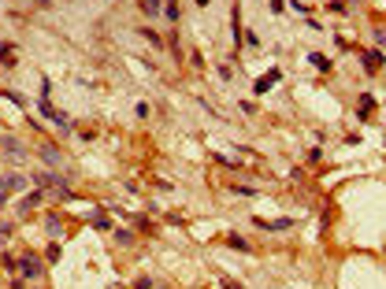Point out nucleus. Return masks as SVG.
I'll use <instances>...</instances> for the list:
<instances>
[{"label":"nucleus","mask_w":386,"mask_h":289,"mask_svg":"<svg viewBox=\"0 0 386 289\" xmlns=\"http://www.w3.org/2000/svg\"><path fill=\"white\" fill-rule=\"evenodd\" d=\"M41 115L49 119V122H56V126H59V130H64V134L71 130V122H67V115H64V111H56V108L49 104V96H41Z\"/></svg>","instance_id":"nucleus-1"},{"label":"nucleus","mask_w":386,"mask_h":289,"mask_svg":"<svg viewBox=\"0 0 386 289\" xmlns=\"http://www.w3.org/2000/svg\"><path fill=\"white\" fill-rule=\"evenodd\" d=\"M34 185H37V189H56V193H59V189H67V182L59 178V174H52V171L34 174Z\"/></svg>","instance_id":"nucleus-2"},{"label":"nucleus","mask_w":386,"mask_h":289,"mask_svg":"<svg viewBox=\"0 0 386 289\" xmlns=\"http://www.w3.org/2000/svg\"><path fill=\"white\" fill-rule=\"evenodd\" d=\"M382 63H386L382 48H364V52H360V67H364V71H379Z\"/></svg>","instance_id":"nucleus-3"},{"label":"nucleus","mask_w":386,"mask_h":289,"mask_svg":"<svg viewBox=\"0 0 386 289\" xmlns=\"http://www.w3.org/2000/svg\"><path fill=\"white\" fill-rule=\"evenodd\" d=\"M19 275H23V278H41L45 267H41L37 256H23V260H19Z\"/></svg>","instance_id":"nucleus-4"},{"label":"nucleus","mask_w":386,"mask_h":289,"mask_svg":"<svg viewBox=\"0 0 386 289\" xmlns=\"http://www.w3.org/2000/svg\"><path fill=\"white\" fill-rule=\"evenodd\" d=\"M279 78H282V71H279V67H271V71H268L264 78H256V82H253V93H256V96H264V93H271V86L279 82Z\"/></svg>","instance_id":"nucleus-5"},{"label":"nucleus","mask_w":386,"mask_h":289,"mask_svg":"<svg viewBox=\"0 0 386 289\" xmlns=\"http://www.w3.org/2000/svg\"><path fill=\"white\" fill-rule=\"evenodd\" d=\"M45 200V189H34V193H30V197H23L19 204H15V215H30V212H34V208Z\"/></svg>","instance_id":"nucleus-6"},{"label":"nucleus","mask_w":386,"mask_h":289,"mask_svg":"<svg viewBox=\"0 0 386 289\" xmlns=\"http://www.w3.org/2000/svg\"><path fill=\"white\" fill-rule=\"evenodd\" d=\"M45 234L49 237H64V219L56 212H45Z\"/></svg>","instance_id":"nucleus-7"},{"label":"nucleus","mask_w":386,"mask_h":289,"mask_svg":"<svg viewBox=\"0 0 386 289\" xmlns=\"http://www.w3.org/2000/svg\"><path fill=\"white\" fill-rule=\"evenodd\" d=\"M0 144H4V152H8V159H26V149H23V144H19V137H4V141H0Z\"/></svg>","instance_id":"nucleus-8"},{"label":"nucleus","mask_w":386,"mask_h":289,"mask_svg":"<svg viewBox=\"0 0 386 289\" xmlns=\"http://www.w3.org/2000/svg\"><path fill=\"white\" fill-rule=\"evenodd\" d=\"M253 226H260V230H290L293 219H253Z\"/></svg>","instance_id":"nucleus-9"},{"label":"nucleus","mask_w":386,"mask_h":289,"mask_svg":"<svg viewBox=\"0 0 386 289\" xmlns=\"http://www.w3.org/2000/svg\"><path fill=\"white\" fill-rule=\"evenodd\" d=\"M230 34H234V45L245 41V30H241V8L234 4V11H230Z\"/></svg>","instance_id":"nucleus-10"},{"label":"nucleus","mask_w":386,"mask_h":289,"mask_svg":"<svg viewBox=\"0 0 386 289\" xmlns=\"http://www.w3.org/2000/svg\"><path fill=\"white\" fill-rule=\"evenodd\" d=\"M0 63H4V67H15V63H19V52H15V45H0Z\"/></svg>","instance_id":"nucleus-11"},{"label":"nucleus","mask_w":386,"mask_h":289,"mask_svg":"<svg viewBox=\"0 0 386 289\" xmlns=\"http://www.w3.org/2000/svg\"><path fill=\"white\" fill-rule=\"evenodd\" d=\"M37 156H41V159H45V163H52V167H56V163H59V159H64V156H59V152H56V149H52V144H49V141H45V144H41V149H37Z\"/></svg>","instance_id":"nucleus-12"},{"label":"nucleus","mask_w":386,"mask_h":289,"mask_svg":"<svg viewBox=\"0 0 386 289\" xmlns=\"http://www.w3.org/2000/svg\"><path fill=\"white\" fill-rule=\"evenodd\" d=\"M304 59H308V63H312V67H316V71H323V74H327V71H331V59H327V56H323V52H308Z\"/></svg>","instance_id":"nucleus-13"},{"label":"nucleus","mask_w":386,"mask_h":289,"mask_svg":"<svg viewBox=\"0 0 386 289\" xmlns=\"http://www.w3.org/2000/svg\"><path fill=\"white\" fill-rule=\"evenodd\" d=\"M227 245H230V249H238V252H253V245H249V241H245L241 234H227Z\"/></svg>","instance_id":"nucleus-14"},{"label":"nucleus","mask_w":386,"mask_h":289,"mask_svg":"<svg viewBox=\"0 0 386 289\" xmlns=\"http://www.w3.org/2000/svg\"><path fill=\"white\" fill-rule=\"evenodd\" d=\"M4 182H8V189H11V193H19V189H26V185H30V178H23V174H4Z\"/></svg>","instance_id":"nucleus-15"},{"label":"nucleus","mask_w":386,"mask_h":289,"mask_svg":"<svg viewBox=\"0 0 386 289\" xmlns=\"http://www.w3.org/2000/svg\"><path fill=\"white\" fill-rule=\"evenodd\" d=\"M141 11L145 15H160L164 11V0H141Z\"/></svg>","instance_id":"nucleus-16"},{"label":"nucleus","mask_w":386,"mask_h":289,"mask_svg":"<svg viewBox=\"0 0 386 289\" xmlns=\"http://www.w3.org/2000/svg\"><path fill=\"white\" fill-rule=\"evenodd\" d=\"M93 226L108 234V230H112V219H108V215H100V212H97V215H93Z\"/></svg>","instance_id":"nucleus-17"},{"label":"nucleus","mask_w":386,"mask_h":289,"mask_svg":"<svg viewBox=\"0 0 386 289\" xmlns=\"http://www.w3.org/2000/svg\"><path fill=\"white\" fill-rule=\"evenodd\" d=\"M372 37H375L379 48H386V26H372Z\"/></svg>","instance_id":"nucleus-18"},{"label":"nucleus","mask_w":386,"mask_h":289,"mask_svg":"<svg viewBox=\"0 0 386 289\" xmlns=\"http://www.w3.org/2000/svg\"><path fill=\"white\" fill-rule=\"evenodd\" d=\"M215 74H219V82H230V78H234V67H227V63H219V67H215Z\"/></svg>","instance_id":"nucleus-19"},{"label":"nucleus","mask_w":386,"mask_h":289,"mask_svg":"<svg viewBox=\"0 0 386 289\" xmlns=\"http://www.w3.org/2000/svg\"><path fill=\"white\" fill-rule=\"evenodd\" d=\"M164 15H167V23H178V4H175V0L164 4Z\"/></svg>","instance_id":"nucleus-20"},{"label":"nucleus","mask_w":386,"mask_h":289,"mask_svg":"<svg viewBox=\"0 0 386 289\" xmlns=\"http://www.w3.org/2000/svg\"><path fill=\"white\" fill-rule=\"evenodd\" d=\"M331 11H338V15H346V11H349V4H346V0H331Z\"/></svg>","instance_id":"nucleus-21"},{"label":"nucleus","mask_w":386,"mask_h":289,"mask_svg":"<svg viewBox=\"0 0 386 289\" xmlns=\"http://www.w3.org/2000/svg\"><path fill=\"white\" fill-rule=\"evenodd\" d=\"M304 159H308V163H319V159H323V149H308Z\"/></svg>","instance_id":"nucleus-22"},{"label":"nucleus","mask_w":386,"mask_h":289,"mask_svg":"<svg viewBox=\"0 0 386 289\" xmlns=\"http://www.w3.org/2000/svg\"><path fill=\"white\" fill-rule=\"evenodd\" d=\"M245 45H249V48H260V37L253 34V30H245Z\"/></svg>","instance_id":"nucleus-23"},{"label":"nucleus","mask_w":386,"mask_h":289,"mask_svg":"<svg viewBox=\"0 0 386 289\" xmlns=\"http://www.w3.org/2000/svg\"><path fill=\"white\" fill-rule=\"evenodd\" d=\"M234 193L238 197H256V189H249V185H234Z\"/></svg>","instance_id":"nucleus-24"},{"label":"nucleus","mask_w":386,"mask_h":289,"mask_svg":"<svg viewBox=\"0 0 386 289\" xmlns=\"http://www.w3.org/2000/svg\"><path fill=\"white\" fill-rule=\"evenodd\" d=\"M115 237H119V245H130V241H134L130 230H115Z\"/></svg>","instance_id":"nucleus-25"},{"label":"nucleus","mask_w":386,"mask_h":289,"mask_svg":"<svg viewBox=\"0 0 386 289\" xmlns=\"http://www.w3.org/2000/svg\"><path fill=\"white\" fill-rule=\"evenodd\" d=\"M141 37H149L152 45H164V37H160V34H152V30H141Z\"/></svg>","instance_id":"nucleus-26"},{"label":"nucleus","mask_w":386,"mask_h":289,"mask_svg":"<svg viewBox=\"0 0 386 289\" xmlns=\"http://www.w3.org/2000/svg\"><path fill=\"white\" fill-rule=\"evenodd\" d=\"M8 193H11V189H8V182L0 178V208H4V200H8Z\"/></svg>","instance_id":"nucleus-27"},{"label":"nucleus","mask_w":386,"mask_h":289,"mask_svg":"<svg viewBox=\"0 0 386 289\" xmlns=\"http://www.w3.org/2000/svg\"><path fill=\"white\" fill-rule=\"evenodd\" d=\"M134 289H152V278H137V282H134Z\"/></svg>","instance_id":"nucleus-28"},{"label":"nucleus","mask_w":386,"mask_h":289,"mask_svg":"<svg viewBox=\"0 0 386 289\" xmlns=\"http://www.w3.org/2000/svg\"><path fill=\"white\" fill-rule=\"evenodd\" d=\"M282 8H286L282 0H271V11H275V15H282Z\"/></svg>","instance_id":"nucleus-29"},{"label":"nucleus","mask_w":386,"mask_h":289,"mask_svg":"<svg viewBox=\"0 0 386 289\" xmlns=\"http://www.w3.org/2000/svg\"><path fill=\"white\" fill-rule=\"evenodd\" d=\"M11 289H26V285H23V278H11Z\"/></svg>","instance_id":"nucleus-30"},{"label":"nucleus","mask_w":386,"mask_h":289,"mask_svg":"<svg viewBox=\"0 0 386 289\" xmlns=\"http://www.w3.org/2000/svg\"><path fill=\"white\" fill-rule=\"evenodd\" d=\"M34 4H41V8H49V4H52V0H34Z\"/></svg>","instance_id":"nucleus-31"},{"label":"nucleus","mask_w":386,"mask_h":289,"mask_svg":"<svg viewBox=\"0 0 386 289\" xmlns=\"http://www.w3.org/2000/svg\"><path fill=\"white\" fill-rule=\"evenodd\" d=\"M208 4H212V0H197V8H208Z\"/></svg>","instance_id":"nucleus-32"},{"label":"nucleus","mask_w":386,"mask_h":289,"mask_svg":"<svg viewBox=\"0 0 386 289\" xmlns=\"http://www.w3.org/2000/svg\"><path fill=\"white\" fill-rule=\"evenodd\" d=\"M164 4H171V0H164Z\"/></svg>","instance_id":"nucleus-33"}]
</instances>
